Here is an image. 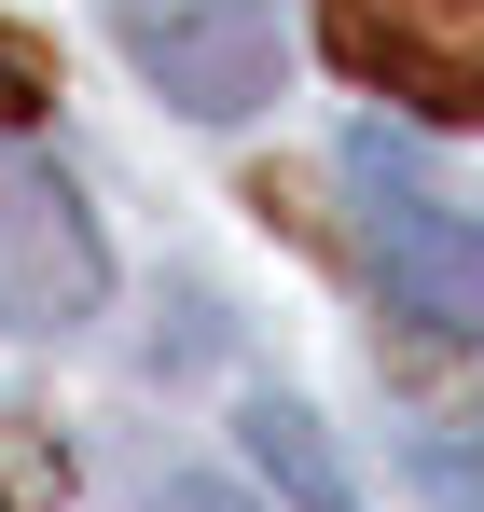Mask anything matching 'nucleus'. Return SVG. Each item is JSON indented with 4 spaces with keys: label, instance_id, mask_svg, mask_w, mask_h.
<instances>
[{
    "label": "nucleus",
    "instance_id": "f257e3e1",
    "mask_svg": "<svg viewBox=\"0 0 484 512\" xmlns=\"http://www.w3.org/2000/svg\"><path fill=\"white\" fill-rule=\"evenodd\" d=\"M346 180H360V263H374V291H388L402 319H429V333L484 346V222L443 208V194H415V167L388 139H360Z\"/></svg>",
    "mask_w": 484,
    "mask_h": 512
},
{
    "label": "nucleus",
    "instance_id": "f03ea898",
    "mask_svg": "<svg viewBox=\"0 0 484 512\" xmlns=\"http://www.w3.org/2000/svg\"><path fill=\"white\" fill-rule=\"evenodd\" d=\"M111 28L194 125H249L291 84V0H111Z\"/></svg>",
    "mask_w": 484,
    "mask_h": 512
},
{
    "label": "nucleus",
    "instance_id": "7ed1b4c3",
    "mask_svg": "<svg viewBox=\"0 0 484 512\" xmlns=\"http://www.w3.org/2000/svg\"><path fill=\"white\" fill-rule=\"evenodd\" d=\"M319 42L429 125H484V0H319Z\"/></svg>",
    "mask_w": 484,
    "mask_h": 512
},
{
    "label": "nucleus",
    "instance_id": "20e7f679",
    "mask_svg": "<svg viewBox=\"0 0 484 512\" xmlns=\"http://www.w3.org/2000/svg\"><path fill=\"white\" fill-rule=\"evenodd\" d=\"M111 291V250L83 222V194L42 153H0V333H70Z\"/></svg>",
    "mask_w": 484,
    "mask_h": 512
},
{
    "label": "nucleus",
    "instance_id": "39448f33",
    "mask_svg": "<svg viewBox=\"0 0 484 512\" xmlns=\"http://www.w3.org/2000/svg\"><path fill=\"white\" fill-rule=\"evenodd\" d=\"M249 443H263V471H277L291 499H319V512H346V471H332V443H319V416H291V402H249Z\"/></svg>",
    "mask_w": 484,
    "mask_h": 512
},
{
    "label": "nucleus",
    "instance_id": "423d86ee",
    "mask_svg": "<svg viewBox=\"0 0 484 512\" xmlns=\"http://www.w3.org/2000/svg\"><path fill=\"white\" fill-rule=\"evenodd\" d=\"M42 97H56V56H42L28 28H0V125H28Z\"/></svg>",
    "mask_w": 484,
    "mask_h": 512
},
{
    "label": "nucleus",
    "instance_id": "0eeeda50",
    "mask_svg": "<svg viewBox=\"0 0 484 512\" xmlns=\"http://www.w3.org/2000/svg\"><path fill=\"white\" fill-rule=\"evenodd\" d=\"M415 485L443 512H484V443H443V457H415Z\"/></svg>",
    "mask_w": 484,
    "mask_h": 512
},
{
    "label": "nucleus",
    "instance_id": "6e6552de",
    "mask_svg": "<svg viewBox=\"0 0 484 512\" xmlns=\"http://www.w3.org/2000/svg\"><path fill=\"white\" fill-rule=\"evenodd\" d=\"M0 512H14V499H0Z\"/></svg>",
    "mask_w": 484,
    "mask_h": 512
}]
</instances>
